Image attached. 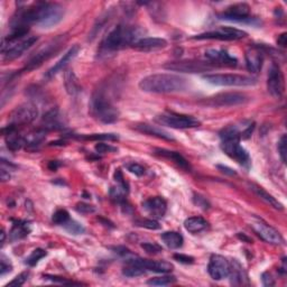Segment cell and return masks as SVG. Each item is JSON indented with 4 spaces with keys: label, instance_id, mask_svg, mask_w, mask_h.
Masks as SVG:
<instances>
[{
    "label": "cell",
    "instance_id": "cell-1",
    "mask_svg": "<svg viewBox=\"0 0 287 287\" xmlns=\"http://www.w3.org/2000/svg\"><path fill=\"white\" fill-rule=\"evenodd\" d=\"M64 7L56 3H34L18 9L11 21V28H28L36 24L43 28H50L63 20Z\"/></svg>",
    "mask_w": 287,
    "mask_h": 287
},
{
    "label": "cell",
    "instance_id": "cell-2",
    "mask_svg": "<svg viewBox=\"0 0 287 287\" xmlns=\"http://www.w3.org/2000/svg\"><path fill=\"white\" fill-rule=\"evenodd\" d=\"M139 88L148 93L182 92L187 88V80L176 74L157 73L144 78L139 82Z\"/></svg>",
    "mask_w": 287,
    "mask_h": 287
},
{
    "label": "cell",
    "instance_id": "cell-3",
    "mask_svg": "<svg viewBox=\"0 0 287 287\" xmlns=\"http://www.w3.org/2000/svg\"><path fill=\"white\" fill-rule=\"evenodd\" d=\"M143 30L135 26L119 25L110 32L102 41V48L106 51H117L127 46H133L142 40Z\"/></svg>",
    "mask_w": 287,
    "mask_h": 287
},
{
    "label": "cell",
    "instance_id": "cell-4",
    "mask_svg": "<svg viewBox=\"0 0 287 287\" xmlns=\"http://www.w3.org/2000/svg\"><path fill=\"white\" fill-rule=\"evenodd\" d=\"M90 110L93 117L101 123L112 124L119 117L118 109L113 106L111 98L108 93V88L101 87L92 95Z\"/></svg>",
    "mask_w": 287,
    "mask_h": 287
},
{
    "label": "cell",
    "instance_id": "cell-5",
    "mask_svg": "<svg viewBox=\"0 0 287 287\" xmlns=\"http://www.w3.org/2000/svg\"><path fill=\"white\" fill-rule=\"evenodd\" d=\"M65 41L66 40L64 36L60 35L55 40L48 42L46 45L41 47L40 50L27 61L25 66H24L23 71L29 72V71L39 69L43 63L46 62L47 60H50L52 56H54V55L61 50V47H63Z\"/></svg>",
    "mask_w": 287,
    "mask_h": 287
},
{
    "label": "cell",
    "instance_id": "cell-6",
    "mask_svg": "<svg viewBox=\"0 0 287 287\" xmlns=\"http://www.w3.org/2000/svg\"><path fill=\"white\" fill-rule=\"evenodd\" d=\"M36 36H26L23 39L17 40H7L4 39L2 44V53L5 61H11L17 58L22 56V55L28 51L36 42H37Z\"/></svg>",
    "mask_w": 287,
    "mask_h": 287
},
{
    "label": "cell",
    "instance_id": "cell-7",
    "mask_svg": "<svg viewBox=\"0 0 287 287\" xmlns=\"http://www.w3.org/2000/svg\"><path fill=\"white\" fill-rule=\"evenodd\" d=\"M206 82L220 87H250L257 83V79L242 74H227V73H216L203 76Z\"/></svg>",
    "mask_w": 287,
    "mask_h": 287
},
{
    "label": "cell",
    "instance_id": "cell-8",
    "mask_svg": "<svg viewBox=\"0 0 287 287\" xmlns=\"http://www.w3.org/2000/svg\"><path fill=\"white\" fill-rule=\"evenodd\" d=\"M156 121L163 126L175 128V129H190V128H195L201 125L200 120L192 117V116L180 114L175 112H167L158 116Z\"/></svg>",
    "mask_w": 287,
    "mask_h": 287
},
{
    "label": "cell",
    "instance_id": "cell-9",
    "mask_svg": "<svg viewBox=\"0 0 287 287\" xmlns=\"http://www.w3.org/2000/svg\"><path fill=\"white\" fill-rule=\"evenodd\" d=\"M215 64L211 62H203L197 60H183L178 62H170L164 65V68L169 71L182 72V73H202L209 72L215 69Z\"/></svg>",
    "mask_w": 287,
    "mask_h": 287
},
{
    "label": "cell",
    "instance_id": "cell-10",
    "mask_svg": "<svg viewBox=\"0 0 287 287\" xmlns=\"http://www.w3.org/2000/svg\"><path fill=\"white\" fill-rule=\"evenodd\" d=\"M247 33L243 30L234 27H220L211 32H205L202 34L195 35L194 40H218V41H237L246 37Z\"/></svg>",
    "mask_w": 287,
    "mask_h": 287
},
{
    "label": "cell",
    "instance_id": "cell-11",
    "mask_svg": "<svg viewBox=\"0 0 287 287\" xmlns=\"http://www.w3.org/2000/svg\"><path fill=\"white\" fill-rule=\"evenodd\" d=\"M39 114L37 107L33 103H25L17 107L10 116V125L15 127L28 125L36 119Z\"/></svg>",
    "mask_w": 287,
    "mask_h": 287
},
{
    "label": "cell",
    "instance_id": "cell-12",
    "mask_svg": "<svg viewBox=\"0 0 287 287\" xmlns=\"http://www.w3.org/2000/svg\"><path fill=\"white\" fill-rule=\"evenodd\" d=\"M247 101L248 98L246 94L238 92H225L209 98V99L205 101V103L207 106L211 107H233L242 105V103Z\"/></svg>",
    "mask_w": 287,
    "mask_h": 287
},
{
    "label": "cell",
    "instance_id": "cell-13",
    "mask_svg": "<svg viewBox=\"0 0 287 287\" xmlns=\"http://www.w3.org/2000/svg\"><path fill=\"white\" fill-rule=\"evenodd\" d=\"M267 88L270 93L276 98V99H280L284 94L285 90V82H284V75L283 72L280 70L279 65L273 64L270 70V74H268V80H267Z\"/></svg>",
    "mask_w": 287,
    "mask_h": 287
},
{
    "label": "cell",
    "instance_id": "cell-14",
    "mask_svg": "<svg viewBox=\"0 0 287 287\" xmlns=\"http://www.w3.org/2000/svg\"><path fill=\"white\" fill-rule=\"evenodd\" d=\"M221 149L227 154L230 158H233L237 163L245 165L249 162V155L247 150L239 144L238 139H229L222 140Z\"/></svg>",
    "mask_w": 287,
    "mask_h": 287
},
{
    "label": "cell",
    "instance_id": "cell-15",
    "mask_svg": "<svg viewBox=\"0 0 287 287\" xmlns=\"http://www.w3.org/2000/svg\"><path fill=\"white\" fill-rule=\"evenodd\" d=\"M207 272H209L210 276L216 280L227 278L230 273V262L223 256L213 255L210 258Z\"/></svg>",
    "mask_w": 287,
    "mask_h": 287
},
{
    "label": "cell",
    "instance_id": "cell-16",
    "mask_svg": "<svg viewBox=\"0 0 287 287\" xmlns=\"http://www.w3.org/2000/svg\"><path fill=\"white\" fill-rule=\"evenodd\" d=\"M252 227L255 230V233L257 234L262 240H265L268 243H272V245H282L284 242L283 237L280 236V234L276 229H274L271 225L260 221V220L254 221L252 223Z\"/></svg>",
    "mask_w": 287,
    "mask_h": 287
},
{
    "label": "cell",
    "instance_id": "cell-17",
    "mask_svg": "<svg viewBox=\"0 0 287 287\" xmlns=\"http://www.w3.org/2000/svg\"><path fill=\"white\" fill-rule=\"evenodd\" d=\"M250 7L247 4H235L227 8V10L220 16L221 20L225 21H234V22H245L250 20Z\"/></svg>",
    "mask_w": 287,
    "mask_h": 287
},
{
    "label": "cell",
    "instance_id": "cell-18",
    "mask_svg": "<svg viewBox=\"0 0 287 287\" xmlns=\"http://www.w3.org/2000/svg\"><path fill=\"white\" fill-rule=\"evenodd\" d=\"M127 261H135L138 265L144 267L147 272H154V273H161V274H166L173 271V265L168 261L164 260H148V259H142L138 258L136 256H133L132 258L128 259Z\"/></svg>",
    "mask_w": 287,
    "mask_h": 287
},
{
    "label": "cell",
    "instance_id": "cell-19",
    "mask_svg": "<svg viewBox=\"0 0 287 287\" xmlns=\"http://www.w3.org/2000/svg\"><path fill=\"white\" fill-rule=\"evenodd\" d=\"M143 209L152 219H161L165 216V213H166L167 204H166V201L164 199L156 197L145 201L143 204Z\"/></svg>",
    "mask_w": 287,
    "mask_h": 287
},
{
    "label": "cell",
    "instance_id": "cell-20",
    "mask_svg": "<svg viewBox=\"0 0 287 287\" xmlns=\"http://www.w3.org/2000/svg\"><path fill=\"white\" fill-rule=\"evenodd\" d=\"M167 46V41L158 37H143L133 44V48L142 52H151Z\"/></svg>",
    "mask_w": 287,
    "mask_h": 287
},
{
    "label": "cell",
    "instance_id": "cell-21",
    "mask_svg": "<svg viewBox=\"0 0 287 287\" xmlns=\"http://www.w3.org/2000/svg\"><path fill=\"white\" fill-rule=\"evenodd\" d=\"M205 58L212 64H221L228 66L237 65V60L223 50H213V48H211V50H207L205 52Z\"/></svg>",
    "mask_w": 287,
    "mask_h": 287
},
{
    "label": "cell",
    "instance_id": "cell-22",
    "mask_svg": "<svg viewBox=\"0 0 287 287\" xmlns=\"http://www.w3.org/2000/svg\"><path fill=\"white\" fill-rule=\"evenodd\" d=\"M79 51H80V46H79V45L72 46V47L70 48V50L63 55V58L61 59V60L59 61V62L53 66V68H51L50 70L47 71V73H46V78L51 79V78H53V76L56 75L59 72L63 71V70L66 68V66H68V64L71 62V61L76 56L78 53H79Z\"/></svg>",
    "mask_w": 287,
    "mask_h": 287
},
{
    "label": "cell",
    "instance_id": "cell-23",
    "mask_svg": "<svg viewBox=\"0 0 287 287\" xmlns=\"http://www.w3.org/2000/svg\"><path fill=\"white\" fill-rule=\"evenodd\" d=\"M246 64L250 72L258 73L261 70L262 62H264V54L258 47H252L246 52Z\"/></svg>",
    "mask_w": 287,
    "mask_h": 287
},
{
    "label": "cell",
    "instance_id": "cell-24",
    "mask_svg": "<svg viewBox=\"0 0 287 287\" xmlns=\"http://www.w3.org/2000/svg\"><path fill=\"white\" fill-rule=\"evenodd\" d=\"M42 125L47 130H58L64 127L63 117L58 109H52L47 111L42 119Z\"/></svg>",
    "mask_w": 287,
    "mask_h": 287
},
{
    "label": "cell",
    "instance_id": "cell-25",
    "mask_svg": "<svg viewBox=\"0 0 287 287\" xmlns=\"http://www.w3.org/2000/svg\"><path fill=\"white\" fill-rule=\"evenodd\" d=\"M228 277L231 278V284L233 285H245L248 280L247 274L237 260L230 262V273Z\"/></svg>",
    "mask_w": 287,
    "mask_h": 287
},
{
    "label": "cell",
    "instance_id": "cell-26",
    "mask_svg": "<svg viewBox=\"0 0 287 287\" xmlns=\"http://www.w3.org/2000/svg\"><path fill=\"white\" fill-rule=\"evenodd\" d=\"M136 129L139 130L140 132L147 133V135L155 136V137L162 138L165 140H174V137L170 135L168 131L164 130V129H162V128L157 127V126H151L148 124H139L136 126Z\"/></svg>",
    "mask_w": 287,
    "mask_h": 287
},
{
    "label": "cell",
    "instance_id": "cell-27",
    "mask_svg": "<svg viewBox=\"0 0 287 287\" xmlns=\"http://www.w3.org/2000/svg\"><path fill=\"white\" fill-rule=\"evenodd\" d=\"M155 151L157 155L163 156L165 158H168V160H170V161H173L176 165H179L181 168L185 169V170H190V164H188V162L180 154V152L173 151V150H167V149H161V148L156 149Z\"/></svg>",
    "mask_w": 287,
    "mask_h": 287
},
{
    "label": "cell",
    "instance_id": "cell-28",
    "mask_svg": "<svg viewBox=\"0 0 287 287\" xmlns=\"http://www.w3.org/2000/svg\"><path fill=\"white\" fill-rule=\"evenodd\" d=\"M209 227L206 220L201 217H191L184 221V228L191 234H198Z\"/></svg>",
    "mask_w": 287,
    "mask_h": 287
},
{
    "label": "cell",
    "instance_id": "cell-29",
    "mask_svg": "<svg viewBox=\"0 0 287 287\" xmlns=\"http://www.w3.org/2000/svg\"><path fill=\"white\" fill-rule=\"evenodd\" d=\"M250 190H252L257 197H259L261 200H264L266 203H268L270 205H272L273 207H275V209H277V210H283V205L282 203H279L278 201L275 199L273 195H271L268 192H266L264 188L258 186V185H255V184H252L250 185Z\"/></svg>",
    "mask_w": 287,
    "mask_h": 287
},
{
    "label": "cell",
    "instance_id": "cell-30",
    "mask_svg": "<svg viewBox=\"0 0 287 287\" xmlns=\"http://www.w3.org/2000/svg\"><path fill=\"white\" fill-rule=\"evenodd\" d=\"M162 240L163 242L170 249H179L183 246V239L182 235L179 233H175V231H168V233H164L162 235Z\"/></svg>",
    "mask_w": 287,
    "mask_h": 287
},
{
    "label": "cell",
    "instance_id": "cell-31",
    "mask_svg": "<svg viewBox=\"0 0 287 287\" xmlns=\"http://www.w3.org/2000/svg\"><path fill=\"white\" fill-rule=\"evenodd\" d=\"M30 233V225L27 222H17L10 231L11 240H20L28 236Z\"/></svg>",
    "mask_w": 287,
    "mask_h": 287
},
{
    "label": "cell",
    "instance_id": "cell-32",
    "mask_svg": "<svg viewBox=\"0 0 287 287\" xmlns=\"http://www.w3.org/2000/svg\"><path fill=\"white\" fill-rule=\"evenodd\" d=\"M65 88L66 91L72 95L80 92V85H79L78 79L74 74V72L68 70L65 72Z\"/></svg>",
    "mask_w": 287,
    "mask_h": 287
},
{
    "label": "cell",
    "instance_id": "cell-33",
    "mask_svg": "<svg viewBox=\"0 0 287 287\" xmlns=\"http://www.w3.org/2000/svg\"><path fill=\"white\" fill-rule=\"evenodd\" d=\"M127 264L128 266L125 267L123 271V274L126 277H138L147 272L144 267L138 265L135 261H127Z\"/></svg>",
    "mask_w": 287,
    "mask_h": 287
},
{
    "label": "cell",
    "instance_id": "cell-34",
    "mask_svg": "<svg viewBox=\"0 0 287 287\" xmlns=\"http://www.w3.org/2000/svg\"><path fill=\"white\" fill-rule=\"evenodd\" d=\"M46 255L47 253L44 249H35L34 252L26 258V264L29 266H35L42 258H44Z\"/></svg>",
    "mask_w": 287,
    "mask_h": 287
},
{
    "label": "cell",
    "instance_id": "cell-35",
    "mask_svg": "<svg viewBox=\"0 0 287 287\" xmlns=\"http://www.w3.org/2000/svg\"><path fill=\"white\" fill-rule=\"evenodd\" d=\"M81 139L87 140H118L119 137L114 133H92V135L79 136Z\"/></svg>",
    "mask_w": 287,
    "mask_h": 287
},
{
    "label": "cell",
    "instance_id": "cell-36",
    "mask_svg": "<svg viewBox=\"0 0 287 287\" xmlns=\"http://www.w3.org/2000/svg\"><path fill=\"white\" fill-rule=\"evenodd\" d=\"M176 282V278L174 276H162V277H154L150 278L147 284L152 286H166Z\"/></svg>",
    "mask_w": 287,
    "mask_h": 287
},
{
    "label": "cell",
    "instance_id": "cell-37",
    "mask_svg": "<svg viewBox=\"0 0 287 287\" xmlns=\"http://www.w3.org/2000/svg\"><path fill=\"white\" fill-rule=\"evenodd\" d=\"M52 220H53V222L55 224L64 225L70 220V215H69V212L66 211V210L61 209V210H58L56 212L54 213Z\"/></svg>",
    "mask_w": 287,
    "mask_h": 287
},
{
    "label": "cell",
    "instance_id": "cell-38",
    "mask_svg": "<svg viewBox=\"0 0 287 287\" xmlns=\"http://www.w3.org/2000/svg\"><path fill=\"white\" fill-rule=\"evenodd\" d=\"M136 225L142 228H146V229H150V230H157L161 228V224L158 223L155 219H139L136 220Z\"/></svg>",
    "mask_w": 287,
    "mask_h": 287
},
{
    "label": "cell",
    "instance_id": "cell-39",
    "mask_svg": "<svg viewBox=\"0 0 287 287\" xmlns=\"http://www.w3.org/2000/svg\"><path fill=\"white\" fill-rule=\"evenodd\" d=\"M63 227L69 231V233L73 234V235H80L82 233H84V228L80 223H78L75 221H73V220H69L68 222H66Z\"/></svg>",
    "mask_w": 287,
    "mask_h": 287
},
{
    "label": "cell",
    "instance_id": "cell-40",
    "mask_svg": "<svg viewBox=\"0 0 287 287\" xmlns=\"http://www.w3.org/2000/svg\"><path fill=\"white\" fill-rule=\"evenodd\" d=\"M11 271H13L11 262L8 258H6L5 256H2V259H0V274H2V276H5L6 274L10 273Z\"/></svg>",
    "mask_w": 287,
    "mask_h": 287
},
{
    "label": "cell",
    "instance_id": "cell-41",
    "mask_svg": "<svg viewBox=\"0 0 287 287\" xmlns=\"http://www.w3.org/2000/svg\"><path fill=\"white\" fill-rule=\"evenodd\" d=\"M142 248L145 250L147 254L150 255H156V254H160L162 252V247H160L156 243H151V242H145L142 245Z\"/></svg>",
    "mask_w": 287,
    "mask_h": 287
},
{
    "label": "cell",
    "instance_id": "cell-42",
    "mask_svg": "<svg viewBox=\"0 0 287 287\" xmlns=\"http://www.w3.org/2000/svg\"><path fill=\"white\" fill-rule=\"evenodd\" d=\"M278 151L279 156L282 158V162L285 164L286 163V155H287V142H286V136H282L278 143Z\"/></svg>",
    "mask_w": 287,
    "mask_h": 287
},
{
    "label": "cell",
    "instance_id": "cell-43",
    "mask_svg": "<svg viewBox=\"0 0 287 287\" xmlns=\"http://www.w3.org/2000/svg\"><path fill=\"white\" fill-rule=\"evenodd\" d=\"M127 168H128V170H129L130 173L135 174L137 176H143L145 174V168L142 166V165H139L137 163L129 164L127 166Z\"/></svg>",
    "mask_w": 287,
    "mask_h": 287
},
{
    "label": "cell",
    "instance_id": "cell-44",
    "mask_svg": "<svg viewBox=\"0 0 287 287\" xmlns=\"http://www.w3.org/2000/svg\"><path fill=\"white\" fill-rule=\"evenodd\" d=\"M28 275L29 273L28 272H25V273H22L21 275H18V276L14 279V280H11V282L7 285V286H22L24 283L26 282L27 280V277H28Z\"/></svg>",
    "mask_w": 287,
    "mask_h": 287
},
{
    "label": "cell",
    "instance_id": "cell-45",
    "mask_svg": "<svg viewBox=\"0 0 287 287\" xmlns=\"http://www.w3.org/2000/svg\"><path fill=\"white\" fill-rule=\"evenodd\" d=\"M94 149H95L98 152H101V154H105V152H111V151H116V150H117V148L112 147L111 145L102 144V143L97 144V145H95V147H94Z\"/></svg>",
    "mask_w": 287,
    "mask_h": 287
},
{
    "label": "cell",
    "instance_id": "cell-46",
    "mask_svg": "<svg viewBox=\"0 0 287 287\" xmlns=\"http://www.w3.org/2000/svg\"><path fill=\"white\" fill-rule=\"evenodd\" d=\"M174 258L180 261V262H183V264H192L193 262V257H190V256H187V255H183V254H176L174 255Z\"/></svg>",
    "mask_w": 287,
    "mask_h": 287
},
{
    "label": "cell",
    "instance_id": "cell-47",
    "mask_svg": "<svg viewBox=\"0 0 287 287\" xmlns=\"http://www.w3.org/2000/svg\"><path fill=\"white\" fill-rule=\"evenodd\" d=\"M44 278L46 279H51L52 282H56V283H60V284H68V285H73V284H80V283H74V282H69V280H65L64 278H61V277H56V276H48V275H46V276H44Z\"/></svg>",
    "mask_w": 287,
    "mask_h": 287
},
{
    "label": "cell",
    "instance_id": "cell-48",
    "mask_svg": "<svg viewBox=\"0 0 287 287\" xmlns=\"http://www.w3.org/2000/svg\"><path fill=\"white\" fill-rule=\"evenodd\" d=\"M76 209L79 212H82V213H90L94 211V207L88 204H79Z\"/></svg>",
    "mask_w": 287,
    "mask_h": 287
},
{
    "label": "cell",
    "instance_id": "cell-49",
    "mask_svg": "<svg viewBox=\"0 0 287 287\" xmlns=\"http://www.w3.org/2000/svg\"><path fill=\"white\" fill-rule=\"evenodd\" d=\"M261 279H262V283H264L265 286H273L275 284L271 275L267 274V273L262 274V278Z\"/></svg>",
    "mask_w": 287,
    "mask_h": 287
},
{
    "label": "cell",
    "instance_id": "cell-50",
    "mask_svg": "<svg viewBox=\"0 0 287 287\" xmlns=\"http://www.w3.org/2000/svg\"><path fill=\"white\" fill-rule=\"evenodd\" d=\"M277 43H278V45H279V46H282V47H285V46H286V44H287V41H286V33H283L282 35L279 36Z\"/></svg>",
    "mask_w": 287,
    "mask_h": 287
},
{
    "label": "cell",
    "instance_id": "cell-51",
    "mask_svg": "<svg viewBox=\"0 0 287 287\" xmlns=\"http://www.w3.org/2000/svg\"><path fill=\"white\" fill-rule=\"evenodd\" d=\"M218 168L219 169H222V172L223 173H227V174H229V175H235L236 173L234 172V169H231V168H229V167H227V166H222V165H218Z\"/></svg>",
    "mask_w": 287,
    "mask_h": 287
},
{
    "label": "cell",
    "instance_id": "cell-52",
    "mask_svg": "<svg viewBox=\"0 0 287 287\" xmlns=\"http://www.w3.org/2000/svg\"><path fill=\"white\" fill-rule=\"evenodd\" d=\"M9 178H10L9 173L6 172V169L3 167V169H2V180H3V181H8Z\"/></svg>",
    "mask_w": 287,
    "mask_h": 287
}]
</instances>
